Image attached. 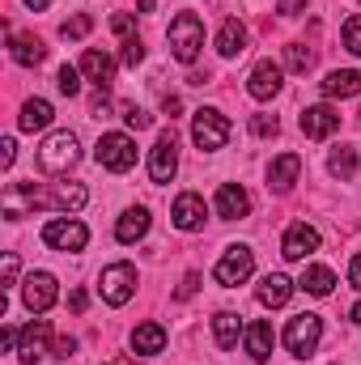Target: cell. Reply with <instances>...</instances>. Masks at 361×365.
<instances>
[{
	"instance_id": "obj_1",
	"label": "cell",
	"mask_w": 361,
	"mask_h": 365,
	"mask_svg": "<svg viewBox=\"0 0 361 365\" xmlns=\"http://www.w3.org/2000/svg\"><path fill=\"white\" fill-rule=\"evenodd\" d=\"M90 191L81 182H51V187H39V182H13L9 187V204H4V217L9 221H21V204L30 208H60V212H77L86 208Z\"/></svg>"
},
{
	"instance_id": "obj_2",
	"label": "cell",
	"mask_w": 361,
	"mask_h": 365,
	"mask_svg": "<svg viewBox=\"0 0 361 365\" xmlns=\"http://www.w3.org/2000/svg\"><path fill=\"white\" fill-rule=\"evenodd\" d=\"M81 162V140L73 132H51L43 145H39V170L43 175H68L73 166Z\"/></svg>"
},
{
	"instance_id": "obj_3",
	"label": "cell",
	"mask_w": 361,
	"mask_h": 365,
	"mask_svg": "<svg viewBox=\"0 0 361 365\" xmlns=\"http://www.w3.org/2000/svg\"><path fill=\"white\" fill-rule=\"evenodd\" d=\"M166 38H171V56H175L179 64H195V56L204 51V21H200L195 13H179V17L171 21Z\"/></svg>"
},
{
	"instance_id": "obj_4",
	"label": "cell",
	"mask_w": 361,
	"mask_h": 365,
	"mask_svg": "<svg viewBox=\"0 0 361 365\" xmlns=\"http://www.w3.org/2000/svg\"><path fill=\"white\" fill-rule=\"evenodd\" d=\"M191 140H195L200 153L225 149V140H230V119H225L217 106H200V110L191 115Z\"/></svg>"
},
{
	"instance_id": "obj_5",
	"label": "cell",
	"mask_w": 361,
	"mask_h": 365,
	"mask_svg": "<svg viewBox=\"0 0 361 365\" xmlns=\"http://www.w3.org/2000/svg\"><path fill=\"white\" fill-rule=\"evenodd\" d=\"M93 158H98V166H102V170L123 175V170H132V166H136V140H132L128 132H102V140H98Z\"/></svg>"
},
{
	"instance_id": "obj_6",
	"label": "cell",
	"mask_w": 361,
	"mask_h": 365,
	"mask_svg": "<svg viewBox=\"0 0 361 365\" xmlns=\"http://www.w3.org/2000/svg\"><path fill=\"white\" fill-rule=\"evenodd\" d=\"M280 340H285V349H289L293 357H310V353L319 349V340H323V319L310 314V310H306V314H293Z\"/></svg>"
},
{
	"instance_id": "obj_7",
	"label": "cell",
	"mask_w": 361,
	"mask_h": 365,
	"mask_svg": "<svg viewBox=\"0 0 361 365\" xmlns=\"http://www.w3.org/2000/svg\"><path fill=\"white\" fill-rule=\"evenodd\" d=\"M251 272H255V251L238 242V247H225V255H221L217 268H213V280H217L221 289H238Z\"/></svg>"
},
{
	"instance_id": "obj_8",
	"label": "cell",
	"mask_w": 361,
	"mask_h": 365,
	"mask_svg": "<svg viewBox=\"0 0 361 365\" xmlns=\"http://www.w3.org/2000/svg\"><path fill=\"white\" fill-rule=\"evenodd\" d=\"M98 293H102L106 306H123V302H132V293H136V268H132V264H111V268H102Z\"/></svg>"
},
{
	"instance_id": "obj_9",
	"label": "cell",
	"mask_w": 361,
	"mask_h": 365,
	"mask_svg": "<svg viewBox=\"0 0 361 365\" xmlns=\"http://www.w3.org/2000/svg\"><path fill=\"white\" fill-rule=\"evenodd\" d=\"M43 242H47L51 251H86L90 230H86L81 221H73V217H56V221L43 225Z\"/></svg>"
},
{
	"instance_id": "obj_10",
	"label": "cell",
	"mask_w": 361,
	"mask_h": 365,
	"mask_svg": "<svg viewBox=\"0 0 361 365\" xmlns=\"http://www.w3.org/2000/svg\"><path fill=\"white\" fill-rule=\"evenodd\" d=\"M175 170H179V140H175V132L166 128V132L158 136V145L149 149V179L153 182H171L175 179Z\"/></svg>"
},
{
	"instance_id": "obj_11",
	"label": "cell",
	"mask_w": 361,
	"mask_h": 365,
	"mask_svg": "<svg viewBox=\"0 0 361 365\" xmlns=\"http://www.w3.org/2000/svg\"><path fill=\"white\" fill-rule=\"evenodd\" d=\"M56 297H60V284H56V276H51V272H30V276H26V284H21V302H26V310H30V314L51 310V306H56Z\"/></svg>"
},
{
	"instance_id": "obj_12",
	"label": "cell",
	"mask_w": 361,
	"mask_h": 365,
	"mask_svg": "<svg viewBox=\"0 0 361 365\" xmlns=\"http://www.w3.org/2000/svg\"><path fill=\"white\" fill-rule=\"evenodd\" d=\"M47 340H51V323H47V319H34V323L21 331V340H17V361L39 365L47 357Z\"/></svg>"
},
{
	"instance_id": "obj_13",
	"label": "cell",
	"mask_w": 361,
	"mask_h": 365,
	"mask_svg": "<svg viewBox=\"0 0 361 365\" xmlns=\"http://www.w3.org/2000/svg\"><path fill=\"white\" fill-rule=\"evenodd\" d=\"M280 86H285V68H280V64H272V60H260V64L251 68V77H247V93H251L255 102L276 98Z\"/></svg>"
},
{
	"instance_id": "obj_14",
	"label": "cell",
	"mask_w": 361,
	"mask_h": 365,
	"mask_svg": "<svg viewBox=\"0 0 361 365\" xmlns=\"http://www.w3.org/2000/svg\"><path fill=\"white\" fill-rule=\"evenodd\" d=\"M298 123H302V132H306L310 140H327V136L340 128V110H336L332 102H319V106H306Z\"/></svg>"
},
{
	"instance_id": "obj_15",
	"label": "cell",
	"mask_w": 361,
	"mask_h": 365,
	"mask_svg": "<svg viewBox=\"0 0 361 365\" xmlns=\"http://www.w3.org/2000/svg\"><path fill=\"white\" fill-rule=\"evenodd\" d=\"M315 251H319V230L306 225V221H293V225L285 230V238H280V255H285V259H306V255H315Z\"/></svg>"
},
{
	"instance_id": "obj_16",
	"label": "cell",
	"mask_w": 361,
	"mask_h": 365,
	"mask_svg": "<svg viewBox=\"0 0 361 365\" xmlns=\"http://www.w3.org/2000/svg\"><path fill=\"white\" fill-rule=\"evenodd\" d=\"M171 221L179 225L183 234H195V230H204L208 208H204V200H200L195 191H183L179 200H175V208H171Z\"/></svg>"
},
{
	"instance_id": "obj_17",
	"label": "cell",
	"mask_w": 361,
	"mask_h": 365,
	"mask_svg": "<svg viewBox=\"0 0 361 365\" xmlns=\"http://www.w3.org/2000/svg\"><path fill=\"white\" fill-rule=\"evenodd\" d=\"M251 212V195L243 182H221L217 187V217L221 221H243Z\"/></svg>"
},
{
	"instance_id": "obj_18",
	"label": "cell",
	"mask_w": 361,
	"mask_h": 365,
	"mask_svg": "<svg viewBox=\"0 0 361 365\" xmlns=\"http://www.w3.org/2000/svg\"><path fill=\"white\" fill-rule=\"evenodd\" d=\"M293 289H298V280H289L285 272H268L264 280H260L255 297H260V306H268V310H280V306L293 297Z\"/></svg>"
},
{
	"instance_id": "obj_19",
	"label": "cell",
	"mask_w": 361,
	"mask_h": 365,
	"mask_svg": "<svg viewBox=\"0 0 361 365\" xmlns=\"http://www.w3.org/2000/svg\"><path fill=\"white\" fill-rule=\"evenodd\" d=\"M319 90H323L327 102H332V98H357L361 93V73L357 68H332V73L319 81Z\"/></svg>"
},
{
	"instance_id": "obj_20",
	"label": "cell",
	"mask_w": 361,
	"mask_h": 365,
	"mask_svg": "<svg viewBox=\"0 0 361 365\" xmlns=\"http://www.w3.org/2000/svg\"><path fill=\"white\" fill-rule=\"evenodd\" d=\"M149 234V208H123V217L115 221V238L123 242V247H132V242H141Z\"/></svg>"
},
{
	"instance_id": "obj_21",
	"label": "cell",
	"mask_w": 361,
	"mask_h": 365,
	"mask_svg": "<svg viewBox=\"0 0 361 365\" xmlns=\"http://www.w3.org/2000/svg\"><path fill=\"white\" fill-rule=\"evenodd\" d=\"M243 51H247V26H243L238 17L221 21V30H217V56H221V60H234V56H243Z\"/></svg>"
},
{
	"instance_id": "obj_22",
	"label": "cell",
	"mask_w": 361,
	"mask_h": 365,
	"mask_svg": "<svg viewBox=\"0 0 361 365\" xmlns=\"http://www.w3.org/2000/svg\"><path fill=\"white\" fill-rule=\"evenodd\" d=\"M81 77L93 81L98 90H106V86H111V77H115V60H111L106 51H93V47H90V51L81 56Z\"/></svg>"
},
{
	"instance_id": "obj_23",
	"label": "cell",
	"mask_w": 361,
	"mask_h": 365,
	"mask_svg": "<svg viewBox=\"0 0 361 365\" xmlns=\"http://www.w3.org/2000/svg\"><path fill=\"white\" fill-rule=\"evenodd\" d=\"M9 56L21 64V68H39L47 60V47L39 38H26V34H9Z\"/></svg>"
},
{
	"instance_id": "obj_24",
	"label": "cell",
	"mask_w": 361,
	"mask_h": 365,
	"mask_svg": "<svg viewBox=\"0 0 361 365\" xmlns=\"http://www.w3.org/2000/svg\"><path fill=\"white\" fill-rule=\"evenodd\" d=\"M298 175H302V158H298V153H280V158L268 166V187L289 191V187L298 182Z\"/></svg>"
},
{
	"instance_id": "obj_25",
	"label": "cell",
	"mask_w": 361,
	"mask_h": 365,
	"mask_svg": "<svg viewBox=\"0 0 361 365\" xmlns=\"http://www.w3.org/2000/svg\"><path fill=\"white\" fill-rule=\"evenodd\" d=\"M51 119H56L51 102H47V98H30V102L21 106V115H17V128H21V132H43Z\"/></svg>"
},
{
	"instance_id": "obj_26",
	"label": "cell",
	"mask_w": 361,
	"mask_h": 365,
	"mask_svg": "<svg viewBox=\"0 0 361 365\" xmlns=\"http://www.w3.org/2000/svg\"><path fill=\"white\" fill-rule=\"evenodd\" d=\"M166 349V331L158 327V323H141L136 331H132V353L136 357H158Z\"/></svg>"
},
{
	"instance_id": "obj_27",
	"label": "cell",
	"mask_w": 361,
	"mask_h": 365,
	"mask_svg": "<svg viewBox=\"0 0 361 365\" xmlns=\"http://www.w3.org/2000/svg\"><path fill=\"white\" fill-rule=\"evenodd\" d=\"M243 340H247V353H251V361L264 365V361L272 357V344H276V336H272V323H264V319H260V323H251Z\"/></svg>"
},
{
	"instance_id": "obj_28",
	"label": "cell",
	"mask_w": 361,
	"mask_h": 365,
	"mask_svg": "<svg viewBox=\"0 0 361 365\" xmlns=\"http://www.w3.org/2000/svg\"><path fill=\"white\" fill-rule=\"evenodd\" d=\"M238 336H247L243 319H238L234 310H221V314L213 319V340H217V349H234V344H238Z\"/></svg>"
},
{
	"instance_id": "obj_29",
	"label": "cell",
	"mask_w": 361,
	"mask_h": 365,
	"mask_svg": "<svg viewBox=\"0 0 361 365\" xmlns=\"http://www.w3.org/2000/svg\"><path fill=\"white\" fill-rule=\"evenodd\" d=\"M298 289H306L310 297H327V293L336 289V272L323 268V264H310V268L302 272V280H298Z\"/></svg>"
},
{
	"instance_id": "obj_30",
	"label": "cell",
	"mask_w": 361,
	"mask_h": 365,
	"mask_svg": "<svg viewBox=\"0 0 361 365\" xmlns=\"http://www.w3.org/2000/svg\"><path fill=\"white\" fill-rule=\"evenodd\" d=\"M357 149L353 145H336L332 153H327V170H332V179H340V182H349L353 175H357Z\"/></svg>"
},
{
	"instance_id": "obj_31",
	"label": "cell",
	"mask_w": 361,
	"mask_h": 365,
	"mask_svg": "<svg viewBox=\"0 0 361 365\" xmlns=\"http://www.w3.org/2000/svg\"><path fill=\"white\" fill-rule=\"evenodd\" d=\"M310 64H315V51L310 47H302V43H289L285 47V68L289 73H306Z\"/></svg>"
},
{
	"instance_id": "obj_32",
	"label": "cell",
	"mask_w": 361,
	"mask_h": 365,
	"mask_svg": "<svg viewBox=\"0 0 361 365\" xmlns=\"http://www.w3.org/2000/svg\"><path fill=\"white\" fill-rule=\"evenodd\" d=\"M56 86H60L64 98H77V93H81V68L64 64V68H60V77H56Z\"/></svg>"
},
{
	"instance_id": "obj_33",
	"label": "cell",
	"mask_w": 361,
	"mask_h": 365,
	"mask_svg": "<svg viewBox=\"0 0 361 365\" xmlns=\"http://www.w3.org/2000/svg\"><path fill=\"white\" fill-rule=\"evenodd\" d=\"M145 60V43L132 34V38H123V47H119V64H128V68H136Z\"/></svg>"
},
{
	"instance_id": "obj_34",
	"label": "cell",
	"mask_w": 361,
	"mask_h": 365,
	"mask_svg": "<svg viewBox=\"0 0 361 365\" xmlns=\"http://www.w3.org/2000/svg\"><path fill=\"white\" fill-rule=\"evenodd\" d=\"M90 30H93V17H86V13H77V17H68V21L60 26V34H64V38H86Z\"/></svg>"
},
{
	"instance_id": "obj_35",
	"label": "cell",
	"mask_w": 361,
	"mask_h": 365,
	"mask_svg": "<svg viewBox=\"0 0 361 365\" xmlns=\"http://www.w3.org/2000/svg\"><path fill=\"white\" fill-rule=\"evenodd\" d=\"M345 47H349L353 56H361V13H353V17L345 21Z\"/></svg>"
},
{
	"instance_id": "obj_36",
	"label": "cell",
	"mask_w": 361,
	"mask_h": 365,
	"mask_svg": "<svg viewBox=\"0 0 361 365\" xmlns=\"http://www.w3.org/2000/svg\"><path fill=\"white\" fill-rule=\"evenodd\" d=\"M251 132L268 140V136H276V132H280V123H276V115H255V119H251Z\"/></svg>"
},
{
	"instance_id": "obj_37",
	"label": "cell",
	"mask_w": 361,
	"mask_h": 365,
	"mask_svg": "<svg viewBox=\"0 0 361 365\" xmlns=\"http://www.w3.org/2000/svg\"><path fill=\"white\" fill-rule=\"evenodd\" d=\"M123 119H128V128H136V132L153 123V115H149V110H141V106H123Z\"/></svg>"
},
{
	"instance_id": "obj_38",
	"label": "cell",
	"mask_w": 361,
	"mask_h": 365,
	"mask_svg": "<svg viewBox=\"0 0 361 365\" xmlns=\"http://www.w3.org/2000/svg\"><path fill=\"white\" fill-rule=\"evenodd\" d=\"M111 30H115L119 38H132V17H128V13H115V17H111Z\"/></svg>"
},
{
	"instance_id": "obj_39",
	"label": "cell",
	"mask_w": 361,
	"mask_h": 365,
	"mask_svg": "<svg viewBox=\"0 0 361 365\" xmlns=\"http://www.w3.org/2000/svg\"><path fill=\"white\" fill-rule=\"evenodd\" d=\"M17 284V255H4V280H0V289H13Z\"/></svg>"
},
{
	"instance_id": "obj_40",
	"label": "cell",
	"mask_w": 361,
	"mask_h": 365,
	"mask_svg": "<svg viewBox=\"0 0 361 365\" xmlns=\"http://www.w3.org/2000/svg\"><path fill=\"white\" fill-rule=\"evenodd\" d=\"M13 158H17V145H13V136H4V140H0V166L9 170V166H13Z\"/></svg>"
},
{
	"instance_id": "obj_41",
	"label": "cell",
	"mask_w": 361,
	"mask_h": 365,
	"mask_svg": "<svg viewBox=\"0 0 361 365\" xmlns=\"http://www.w3.org/2000/svg\"><path fill=\"white\" fill-rule=\"evenodd\" d=\"M73 353H77V340H73V336H60V340H56V357H60V361H68Z\"/></svg>"
},
{
	"instance_id": "obj_42",
	"label": "cell",
	"mask_w": 361,
	"mask_h": 365,
	"mask_svg": "<svg viewBox=\"0 0 361 365\" xmlns=\"http://www.w3.org/2000/svg\"><path fill=\"white\" fill-rule=\"evenodd\" d=\"M306 4H310V0H276V13H285V17H298Z\"/></svg>"
},
{
	"instance_id": "obj_43",
	"label": "cell",
	"mask_w": 361,
	"mask_h": 365,
	"mask_svg": "<svg viewBox=\"0 0 361 365\" xmlns=\"http://www.w3.org/2000/svg\"><path fill=\"white\" fill-rule=\"evenodd\" d=\"M195 289H200V276H195V272H187V276H183V284H179V297H191Z\"/></svg>"
},
{
	"instance_id": "obj_44",
	"label": "cell",
	"mask_w": 361,
	"mask_h": 365,
	"mask_svg": "<svg viewBox=\"0 0 361 365\" xmlns=\"http://www.w3.org/2000/svg\"><path fill=\"white\" fill-rule=\"evenodd\" d=\"M349 284H353V289H361V251L353 255V264H349Z\"/></svg>"
},
{
	"instance_id": "obj_45",
	"label": "cell",
	"mask_w": 361,
	"mask_h": 365,
	"mask_svg": "<svg viewBox=\"0 0 361 365\" xmlns=\"http://www.w3.org/2000/svg\"><path fill=\"white\" fill-rule=\"evenodd\" d=\"M68 306H73V310H77V314H81V310H86V293H81V289H77V293H73V297H68Z\"/></svg>"
},
{
	"instance_id": "obj_46",
	"label": "cell",
	"mask_w": 361,
	"mask_h": 365,
	"mask_svg": "<svg viewBox=\"0 0 361 365\" xmlns=\"http://www.w3.org/2000/svg\"><path fill=\"white\" fill-rule=\"evenodd\" d=\"M179 110H183V102H179V98H166V115H171V119H175V115H179Z\"/></svg>"
},
{
	"instance_id": "obj_47",
	"label": "cell",
	"mask_w": 361,
	"mask_h": 365,
	"mask_svg": "<svg viewBox=\"0 0 361 365\" xmlns=\"http://www.w3.org/2000/svg\"><path fill=\"white\" fill-rule=\"evenodd\" d=\"M26 4H30V9H34V13H39V9H47V4H51V0H26Z\"/></svg>"
},
{
	"instance_id": "obj_48",
	"label": "cell",
	"mask_w": 361,
	"mask_h": 365,
	"mask_svg": "<svg viewBox=\"0 0 361 365\" xmlns=\"http://www.w3.org/2000/svg\"><path fill=\"white\" fill-rule=\"evenodd\" d=\"M353 323H357V327H361V302H357V306H353Z\"/></svg>"
}]
</instances>
